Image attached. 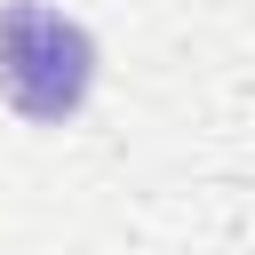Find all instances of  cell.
I'll list each match as a JSON object with an SVG mask.
<instances>
[{"label": "cell", "instance_id": "6da1fadb", "mask_svg": "<svg viewBox=\"0 0 255 255\" xmlns=\"http://www.w3.org/2000/svg\"><path fill=\"white\" fill-rule=\"evenodd\" d=\"M96 96V40L56 0H0V104L32 128L80 120Z\"/></svg>", "mask_w": 255, "mask_h": 255}]
</instances>
